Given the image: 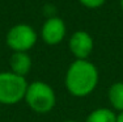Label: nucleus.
Wrapping results in <instances>:
<instances>
[{
  "mask_svg": "<svg viewBox=\"0 0 123 122\" xmlns=\"http://www.w3.org/2000/svg\"><path fill=\"white\" fill-rule=\"evenodd\" d=\"M98 83V71L93 63L86 59H76L68 67L66 75V87L74 96H86L94 91Z\"/></svg>",
  "mask_w": 123,
  "mask_h": 122,
  "instance_id": "1",
  "label": "nucleus"
},
{
  "mask_svg": "<svg viewBox=\"0 0 123 122\" xmlns=\"http://www.w3.org/2000/svg\"><path fill=\"white\" fill-rule=\"evenodd\" d=\"M29 84L24 76L14 72H0V104L13 105L25 98Z\"/></svg>",
  "mask_w": 123,
  "mask_h": 122,
  "instance_id": "2",
  "label": "nucleus"
},
{
  "mask_svg": "<svg viewBox=\"0 0 123 122\" xmlns=\"http://www.w3.org/2000/svg\"><path fill=\"white\" fill-rule=\"evenodd\" d=\"M25 100L34 112L49 113L55 105V93L49 84L43 81H34L28 85Z\"/></svg>",
  "mask_w": 123,
  "mask_h": 122,
  "instance_id": "3",
  "label": "nucleus"
},
{
  "mask_svg": "<svg viewBox=\"0 0 123 122\" xmlns=\"http://www.w3.org/2000/svg\"><path fill=\"white\" fill-rule=\"evenodd\" d=\"M37 32L28 24H17L7 33V45L13 51H29L37 43Z\"/></svg>",
  "mask_w": 123,
  "mask_h": 122,
  "instance_id": "4",
  "label": "nucleus"
},
{
  "mask_svg": "<svg viewBox=\"0 0 123 122\" xmlns=\"http://www.w3.org/2000/svg\"><path fill=\"white\" fill-rule=\"evenodd\" d=\"M67 26L60 17H49L42 25L41 37L47 45H58L64 39Z\"/></svg>",
  "mask_w": 123,
  "mask_h": 122,
  "instance_id": "5",
  "label": "nucleus"
},
{
  "mask_svg": "<svg viewBox=\"0 0 123 122\" xmlns=\"http://www.w3.org/2000/svg\"><path fill=\"white\" fill-rule=\"evenodd\" d=\"M69 50L76 59H86L93 51V37L85 30H77L69 38Z\"/></svg>",
  "mask_w": 123,
  "mask_h": 122,
  "instance_id": "6",
  "label": "nucleus"
},
{
  "mask_svg": "<svg viewBox=\"0 0 123 122\" xmlns=\"http://www.w3.org/2000/svg\"><path fill=\"white\" fill-rule=\"evenodd\" d=\"M9 64H11V68H12V72L25 77V75L31 68V59L28 53L14 51L9 59Z\"/></svg>",
  "mask_w": 123,
  "mask_h": 122,
  "instance_id": "7",
  "label": "nucleus"
},
{
  "mask_svg": "<svg viewBox=\"0 0 123 122\" xmlns=\"http://www.w3.org/2000/svg\"><path fill=\"white\" fill-rule=\"evenodd\" d=\"M85 122H117V116L113 110L101 108L90 113Z\"/></svg>",
  "mask_w": 123,
  "mask_h": 122,
  "instance_id": "8",
  "label": "nucleus"
},
{
  "mask_svg": "<svg viewBox=\"0 0 123 122\" xmlns=\"http://www.w3.org/2000/svg\"><path fill=\"white\" fill-rule=\"evenodd\" d=\"M110 104L117 110L123 112V83H115L109 89Z\"/></svg>",
  "mask_w": 123,
  "mask_h": 122,
  "instance_id": "9",
  "label": "nucleus"
},
{
  "mask_svg": "<svg viewBox=\"0 0 123 122\" xmlns=\"http://www.w3.org/2000/svg\"><path fill=\"white\" fill-rule=\"evenodd\" d=\"M79 1L83 7L88 8V9H97L106 3V0H79Z\"/></svg>",
  "mask_w": 123,
  "mask_h": 122,
  "instance_id": "10",
  "label": "nucleus"
},
{
  "mask_svg": "<svg viewBox=\"0 0 123 122\" xmlns=\"http://www.w3.org/2000/svg\"><path fill=\"white\" fill-rule=\"evenodd\" d=\"M117 122H123V112L118 116V117H117Z\"/></svg>",
  "mask_w": 123,
  "mask_h": 122,
  "instance_id": "11",
  "label": "nucleus"
},
{
  "mask_svg": "<svg viewBox=\"0 0 123 122\" xmlns=\"http://www.w3.org/2000/svg\"><path fill=\"white\" fill-rule=\"evenodd\" d=\"M119 5H121V9H122V12H123V0H119Z\"/></svg>",
  "mask_w": 123,
  "mask_h": 122,
  "instance_id": "12",
  "label": "nucleus"
},
{
  "mask_svg": "<svg viewBox=\"0 0 123 122\" xmlns=\"http://www.w3.org/2000/svg\"><path fill=\"white\" fill-rule=\"evenodd\" d=\"M66 122H76V121H66Z\"/></svg>",
  "mask_w": 123,
  "mask_h": 122,
  "instance_id": "13",
  "label": "nucleus"
}]
</instances>
